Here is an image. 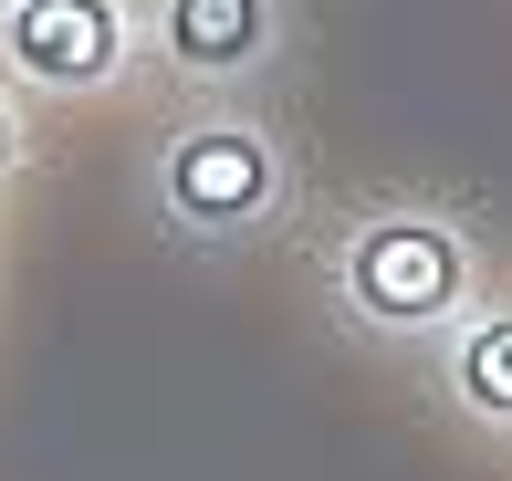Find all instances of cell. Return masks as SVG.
<instances>
[{
	"mask_svg": "<svg viewBox=\"0 0 512 481\" xmlns=\"http://www.w3.org/2000/svg\"><path fill=\"white\" fill-rule=\"evenodd\" d=\"M356 293H366L377 314H439V304L460 293V262H450V241H439V231H366Z\"/></svg>",
	"mask_w": 512,
	"mask_h": 481,
	"instance_id": "cell-1",
	"label": "cell"
},
{
	"mask_svg": "<svg viewBox=\"0 0 512 481\" xmlns=\"http://www.w3.org/2000/svg\"><path fill=\"white\" fill-rule=\"evenodd\" d=\"M11 53L32 63V74L84 84V74L115 63V11H105V0H32V11L11 21Z\"/></svg>",
	"mask_w": 512,
	"mask_h": 481,
	"instance_id": "cell-2",
	"label": "cell"
},
{
	"mask_svg": "<svg viewBox=\"0 0 512 481\" xmlns=\"http://www.w3.org/2000/svg\"><path fill=\"white\" fill-rule=\"evenodd\" d=\"M168 189H178V210H189V220H241V210H262L272 168H262L251 136H189L178 168H168Z\"/></svg>",
	"mask_w": 512,
	"mask_h": 481,
	"instance_id": "cell-3",
	"label": "cell"
},
{
	"mask_svg": "<svg viewBox=\"0 0 512 481\" xmlns=\"http://www.w3.org/2000/svg\"><path fill=\"white\" fill-rule=\"evenodd\" d=\"M168 32H178V53H189V63H241L251 32H262V0H178Z\"/></svg>",
	"mask_w": 512,
	"mask_h": 481,
	"instance_id": "cell-4",
	"label": "cell"
},
{
	"mask_svg": "<svg viewBox=\"0 0 512 481\" xmlns=\"http://www.w3.org/2000/svg\"><path fill=\"white\" fill-rule=\"evenodd\" d=\"M460 366H471V398L481 408H512V325H481Z\"/></svg>",
	"mask_w": 512,
	"mask_h": 481,
	"instance_id": "cell-5",
	"label": "cell"
},
{
	"mask_svg": "<svg viewBox=\"0 0 512 481\" xmlns=\"http://www.w3.org/2000/svg\"><path fill=\"white\" fill-rule=\"evenodd\" d=\"M0 157H11V126H0Z\"/></svg>",
	"mask_w": 512,
	"mask_h": 481,
	"instance_id": "cell-6",
	"label": "cell"
}]
</instances>
